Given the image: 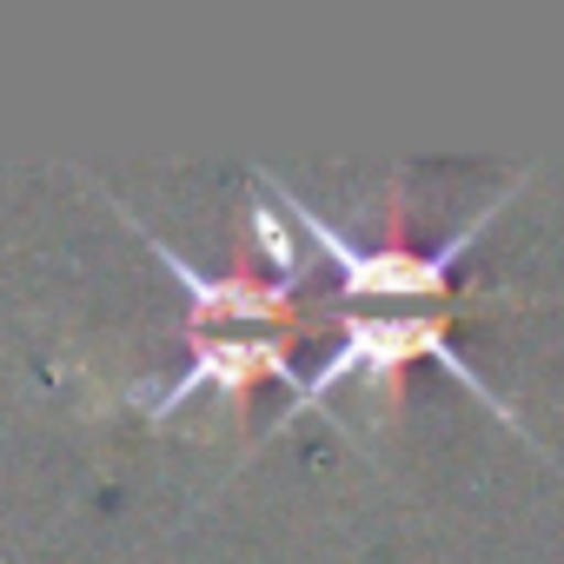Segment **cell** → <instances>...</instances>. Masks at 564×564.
<instances>
[{
	"label": "cell",
	"mask_w": 564,
	"mask_h": 564,
	"mask_svg": "<svg viewBox=\"0 0 564 564\" xmlns=\"http://www.w3.org/2000/svg\"><path fill=\"white\" fill-rule=\"evenodd\" d=\"M265 186L286 199L293 226H300V232H313V246L339 265L346 293H379V300H445V293H452V259H458V252L491 226V213H498V206H491V213H478V219H471L465 232H452L438 252H412V246H399V239H386V246H372V252H366V246H352L339 226H326V213H313L300 193H286L279 180H265Z\"/></svg>",
	"instance_id": "6da1fadb"
},
{
	"label": "cell",
	"mask_w": 564,
	"mask_h": 564,
	"mask_svg": "<svg viewBox=\"0 0 564 564\" xmlns=\"http://www.w3.org/2000/svg\"><path fill=\"white\" fill-rule=\"evenodd\" d=\"M127 213V206H120ZM127 226H140V213H127ZM147 232V226H140ZM147 246L160 252V265L186 286L193 300V319L213 326V319H293V279H259V272H199L186 265L160 232H147Z\"/></svg>",
	"instance_id": "7a4b0ae2"
},
{
	"label": "cell",
	"mask_w": 564,
	"mask_h": 564,
	"mask_svg": "<svg viewBox=\"0 0 564 564\" xmlns=\"http://www.w3.org/2000/svg\"><path fill=\"white\" fill-rule=\"evenodd\" d=\"M259 379H286V386L300 392V372H293V359H286V346H279V339H246V333L199 339V346H193V366L147 405V419H166V412H173L180 399H193L199 386H219V392L246 399V386H259Z\"/></svg>",
	"instance_id": "3957f363"
}]
</instances>
